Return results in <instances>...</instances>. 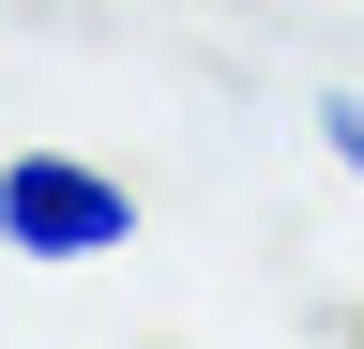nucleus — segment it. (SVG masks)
Wrapping results in <instances>:
<instances>
[{"label":"nucleus","mask_w":364,"mask_h":349,"mask_svg":"<svg viewBox=\"0 0 364 349\" xmlns=\"http://www.w3.org/2000/svg\"><path fill=\"white\" fill-rule=\"evenodd\" d=\"M136 243H152V198H136L107 152H61V137L0 152V258H31V274H107Z\"/></svg>","instance_id":"1"},{"label":"nucleus","mask_w":364,"mask_h":349,"mask_svg":"<svg viewBox=\"0 0 364 349\" xmlns=\"http://www.w3.org/2000/svg\"><path fill=\"white\" fill-rule=\"evenodd\" d=\"M304 122H318V167H334V183H364V76H334Z\"/></svg>","instance_id":"2"}]
</instances>
